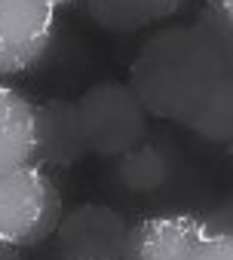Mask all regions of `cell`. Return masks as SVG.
<instances>
[{"label": "cell", "instance_id": "cell-1", "mask_svg": "<svg viewBox=\"0 0 233 260\" xmlns=\"http://www.w3.org/2000/svg\"><path fill=\"white\" fill-rule=\"evenodd\" d=\"M221 61L196 25L163 28L138 49L129 89L154 119L181 122L221 80Z\"/></svg>", "mask_w": 233, "mask_h": 260}, {"label": "cell", "instance_id": "cell-2", "mask_svg": "<svg viewBox=\"0 0 233 260\" xmlns=\"http://www.w3.org/2000/svg\"><path fill=\"white\" fill-rule=\"evenodd\" d=\"M62 214V193L40 166H25L0 178V248L22 251L46 242Z\"/></svg>", "mask_w": 233, "mask_h": 260}, {"label": "cell", "instance_id": "cell-3", "mask_svg": "<svg viewBox=\"0 0 233 260\" xmlns=\"http://www.w3.org/2000/svg\"><path fill=\"white\" fill-rule=\"evenodd\" d=\"M80 116H83V132L89 153L101 159H116L138 147L148 138V110L129 89V83L104 80L89 86L80 101Z\"/></svg>", "mask_w": 233, "mask_h": 260}, {"label": "cell", "instance_id": "cell-4", "mask_svg": "<svg viewBox=\"0 0 233 260\" xmlns=\"http://www.w3.org/2000/svg\"><path fill=\"white\" fill-rule=\"evenodd\" d=\"M132 223L110 205L86 202L62 214L55 226L59 260H129Z\"/></svg>", "mask_w": 233, "mask_h": 260}, {"label": "cell", "instance_id": "cell-5", "mask_svg": "<svg viewBox=\"0 0 233 260\" xmlns=\"http://www.w3.org/2000/svg\"><path fill=\"white\" fill-rule=\"evenodd\" d=\"M55 43V7L0 0V80L34 71Z\"/></svg>", "mask_w": 233, "mask_h": 260}, {"label": "cell", "instance_id": "cell-6", "mask_svg": "<svg viewBox=\"0 0 233 260\" xmlns=\"http://www.w3.org/2000/svg\"><path fill=\"white\" fill-rule=\"evenodd\" d=\"M89 156L83 116L71 98H46L34 104V166L43 172L74 169Z\"/></svg>", "mask_w": 233, "mask_h": 260}, {"label": "cell", "instance_id": "cell-7", "mask_svg": "<svg viewBox=\"0 0 233 260\" xmlns=\"http://www.w3.org/2000/svg\"><path fill=\"white\" fill-rule=\"evenodd\" d=\"M202 236L199 214H154L132 223L129 260H187Z\"/></svg>", "mask_w": 233, "mask_h": 260}, {"label": "cell", "instance_id": "cell-8", "mask_svg": "<svg viewBox=\"0 0 233 260\" xmlns=\"http://www.w3.org/2000/svg\"><path fill=\"white\" fill-rule=\"evenodd\" d=\"M34 166V104L0 80V178Z\"/></svg>", "mask_w": 233, "mask_h": 260}, {"label": "cell", "instance_id": "cell-9", "mask_svg": "<svg viewBox=\"0 0 233 260\" xmlns=\"http://www.w3.org/2000/svg\"><path fill=\"white\" fill-rule=\"evenodd\" d=\"M184 0H83L86 16L110 34H138L172 19Z\"/></svg>", "mask_w": 233, "mask_h": 260}, {"label": "cell", "instance_id": "cell-10", "mask_svg": "<svg viewBox=\"0 0 233 260\" xmlns=\"http://www.w3.org/2000/svg\"><path fill=\"white\" fill-rule=\"evenodd\" d=\"M172 172H175V162L169 150L151 141H141L129 153L116 156V169H113L120 187H126L129 193H154L172 181Z\"/></svg>", "mask_w": 233, "mask_h": 260}, {"label": "cell", "instance_id": "cell-11", "mask_svg": "<svg viewBox=\"0 0 233 260\" xmlns=\"http://www.w3.org/2000/svg\"><path fill=\"white\" fill-rule=\"evenodd\" d=\"M178 125H184L187 132H193L209 144L227 147L233 141V80L221 77L212 86V92L199 101V107L190 116H184Z\"/></svg>", "mask_w": 233, "mask_h": 260}, {"label": "cell", "instance_id": "cell-12", "mask_svg": "<svg viewBox=\"0 0 233 260\" xmlns=\"http://www.w3.org/2000/svg\"><path fill=\"white\" fill-rule=\"evenodd\" d=\"M193 25L202 31V37L215 49V55L221 61V74L233 80V22L224 16V10L218 7V0H212Z\"/></svg>", "mask_w": 233, "mask_h": 260}, {"label": "cell", "instance_id": "cell-13", "mask_svg": "<svg viewBox=\"0 0 233 260\" xmlns=\"http://www.w3.org/2000/svg\"><path fill=\"white\" fill-rule=\"evenodd\" d=\"M199 220H202V230L209 236H233V193L224 196L206 214H199Z\"/></svg>", "mask_w": 233, "mask_h": 260}, {"label": "cell", "instance_id": "cell-14", "mask_svg": "<svg viewBox=\"0 0 233 260\" xmlns=\"http://www.w3.org/2000/svg\"><path fill=\"white\" fill-rule=\"evenodd\" d=\"M187 260H233V236H202Z\"/></svg>", "mask_w": 233, "mask_h": 260}, {"label": "cell", "instance_id": "cell-15", "mask_svg": "<svg viewBox=\"0 0 233 260\" xmlns=\"http://www.w3.org/2000/svg\"><path fill=\"white\" fill-rule=\"evenodd\" d=\"M218 7H221V10H224V16L233 22V0H218Z\"/></svg>", "mask_w": 233, "mask_h": 260}, {"label": "cell", "instance_id": "cell-16", "mask_svg": "<svg viewBox=\"0 0 233 260\" xmlns=\"http://www.w3.org/2000/svg\"><path fill=\"white\" fill-rule=\"evenodd\" d=\"M0 260H19V251H13V248H0Z\"/></svg>", "mask_w": 233, "mask_h": 260}, {"label": "cell", "instance_id": "cell-17", "mask_svg": "<svg viewBox=\"0 0 233 260\" xmlns=\"http://www.w3.org/2000/svg\"><path fill=\"white\" fill-rule=\"evenodd\" d=\"M40 4H49V7L59 10V7H65V4H74V0H40Z\"/></svg>", "mask_w": 233, "mask_h": 260}, {"label": "cell", "instance_id": "cell-18", "mask_svg": "<svg viewBox=\"0 0 233 260\" xmlns=\"http://www.w3.org/2000/svg\"><path fill=\"white\" fill-rule=\"evenodd\" d=\"M227 156H230V159H233V141H230V144H227Z\"/></svg>", "mask_w": 233, "mask_h": 260}]
</instances>
